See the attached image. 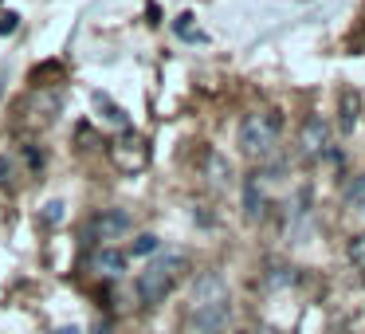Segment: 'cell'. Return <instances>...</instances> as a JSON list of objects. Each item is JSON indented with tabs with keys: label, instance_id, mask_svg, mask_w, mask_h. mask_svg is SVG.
Returning <instances> with one entry per match:
<instances>
[{
	"label": "cell",
	"instance_id": "cell-1",
	"mask_svg": "<svg viewBox=\"0 0 365 334\" xmlns=\"http://www.w3.org/2000/svg\"><path fill=\"white\" fill-rule=\"evenodd\" d=\"M232 318V295L224 283L220 271H205V275L192 283L189 295V310H185V323L192 334H224Z\"/></svg>",
	"mask_w": 365,
	"mask_h": 334
},
{
	"label": "cell",
	"instance_id": "cell-2",
	"mask_svg": "<svg viewBox=\"0 0 365 334\" xmlns=\"http://www.w3.org/2000/svg\"><path fill=\"white\" fill-rule=\"evenodd\" d=\"M185 268H189V260H185L181 252H165V255H158L153 263H145V271L138 275V299H142V307H158V303H165L169 291L181 283Z\"/></svg>",
	"mask_w": 365,
	"mask_h": 334
},
{
	"label": "cell",
	"instance_id": "cell-3",
	"mask_svg": "<svg viewBox=\"0 0 365 334\" xmlns=\"http://www.w3.org/2000/svg\"><path fill=\"white\" fill-rule=\"evenodd\" d=\"M279 134H283V122L275 111H252L240 122V150L247 158H271L279 150Z\"/></svg>",
	"mask_w": 365,
	"mask_h": 334
},
{
	"label": "cell",
	"instance_id": "cell-4",
	"mask_svg": "<svg viewBox=\"0 0 365 334\" xmlns=\"http://www.w3.org/2000/svg\"><path fill=\"white\" fill-rule=\"evenodd\" d=\"M134 228V221H130V213L126 208H103V213L91 221V232H95V240H122L126 232Z\"/></svg>",
	"mask_w": 365,
	"mask_h": 334
},
{
	"label": "cell",
	"instance_id": "cell-5",
	"mask_svg": "<svg viewBox=\"0 0 365 334\" xmlns=\"http://www.w3.org/2000/svg\"><path fill=\"white\" fill-rule=\"evenodd\" d=\"M299 146H302V153H307V158H318V153L330 150V126H326L322 114H310V118L302 122Z\"/></svg>",
	"mask_w": 365,
	"mask_h": 334
},
{
	"label": "cell",
	"instance_id": "cell-6",
	"mask_svg": "<svg viewBox=\"0 0 365 334\" xmlns=\"http://www.w3.org/2000/svg\"><path fill=\"white\" fill-rule=\"evenodd\" d=\"M110 153H114V161H118V169H126V173L130 169H142L145 158H150V153H145V142L138 134H126L122 142H114Z\"/></svg>",
	"mask_w": 365,
	"mask_h": 334
},
{
	"label": "cell",
	"instance_id": "cell-7",
	"mask_svg": "<svg viewBox=\"0 0 365 334\" xmlns=\"http://www.w3.org/2000/svg\"><path fill=\"white\" fill-rule=\"evenodd\" d=\"M91 268H95L98 275H106V279H118L122 271H126V255L114 252V248H98L95 260H91Z\"/></svg>",
	"mask_w": 365,
	"mask_h": 334
},
{
	"label": "cell",
	"instance_id": "cell-8",
	"mask_svg": "<svg viewBox=\"0 0 365 334\" xmlns=\"http://www.w3.org/2000/svg\"><path fill=\"white\" fill-rule=\"evenodd\" d=\"M95 103H98V114H103L106 122H114V126H126V111H118V106H114L110 98H103V95H98Z\"/></svg>",
	"mask_w": 365,
	"mask_h": 334
},
{
	"label": "cell",
	"instance_id": "cell-9",
	"mask_svg": "<svg viewBox=\"0 0 365 334\" xmlns=\"http://www.w3.org/2000/svg\"><path fill=\"white\" fill-rule=\"evenodd\" d=\"M346 255H349V263H354L357 271H365V232H361V236H354V240H349Z\"/></svg>",
	"mask_w": 365,
	"mask_h": 334
},
{
	"label": "cell",
	"instance_id": "cell-10",
	"mask_svg": "<svg viewBox=\"0 0 365 334\" xmlns=\"http://www.w3.org/2000/svg\"><path fill=\"white\" fill-rule=\"evenodd\" d=\"M346 201H349V208H354V213H365V177H357V181L349 185Z\"/></svg>",
	"mask_w": 365,
	"mask_h": 334
},
{
	"label": "cell",
	"instance_id": "cell-11",
	"mask_svg": "<svg viewBox=\"0 0 365 334\" xmlns=\"http://www.w3.org/2000/svg\"><path fill=\"white\" fill-rule=\"evenodd\" d=\"M247 216H263V193H259V181H247Z\"/></svg>",
	"mask_w": 365,
	"mask_h": 334
},
{
	"label": "cell",
	"instance_id": "cell-12",
	"mask_svg": "<svg viewBox=\"0 0 365 334\" xmlns=\"http://www.w3.org/2000/svg\"><path fill=\"white\" fill-rule=\"evenodd\" d=\"M150 252H158V236H153V232H142V236L134 240V255H150Z\"/></svg>",
	"mask_w": 365,
	"mask_h": 334
},
{
	"label": "cell",
	"instance_id": "cell-13",
	"mask_svg": "<svg viewBox=\"0 0 365 334\" xmlns=\"http://www.w3.org/2000/svg\"><path fill=\"white\" fill-rule=\"evenodd\" d=\"M357 122V95H346V130Z\"/></svg>",
	"mask_w": 365,
	"mask_h": 334
},
{
	"label": "cell",
	"instance_id": "cell-14",
	"mask_svg": "<svg viewBox=\"0 0 365 334\" xmlns=\"http://www.w3.org/2000/svg\"><path fill=\"white\" fill-rule=\"evenodd\" d=\"M9 177H12V161L0 153V185H9Z\"/></svg>",
	"mask_w": 365,
	"mask_h": 334
},
{
	"label": "cell",
	"instance_id": "cell-15",
	"mask_svg": "<svg viewBox=\"0 0 365 334\" xmlns=\"http://www.w3.org/2000/svg\"><path fill=\"white\" fill-rule=\"evenodd\" d=\"M59 208H63V205H59V201H51V205H48V213H43V221H48V224H56L59 216H63Z\"/></svg>",
	"mask_w": 365,
	"mask_h": 334
},
{
	"label": "cell",
	"instance_id": "cell-16",
	"mask_svg": "<svg viewBox=\"0 0 365 334\" xmlns=\"http://www.w3.org/2000/svg\"><path fill=\"white\" fill-rule=\"evenodd\" d=\"M59 334H79V330H75V326H63V330H59Z\"/></svg>",
	"mask_w": 365,
	"mask_h": 334
}]
</instances>
